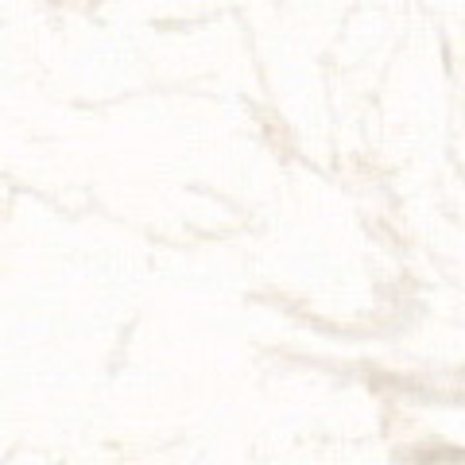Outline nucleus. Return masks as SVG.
Returning <instances> with one entry per match:
<instances>
[]
</instances>
